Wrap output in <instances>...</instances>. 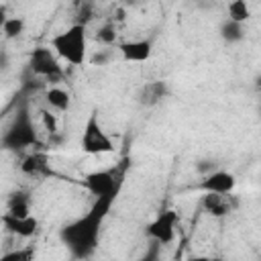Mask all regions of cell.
<instances>
[{
  "mask_svg": "<svg viewBox=\"0 0 261 261\" xmlns=\"http://www.w3.org/2000/svg\"><path fill=\"white\" fill-rule=\"evenodd\" d=\"M116 196L118 194H106V196L96 198L84 216H80L59 228L61 243L67 247V251L75 259H88L96 251L98 239H100V228H102L106 216L110 214V208H112Z\"/></svg>",
  "mask_w": 261,
  "mask_h": 261,
  "instance_id": "cell-1",
  "label": "cell"
},
{
  "mask_svg": "<svg viewBox=\"0 0 261 261\" xmlns=\"http://www.w3.org/2000/svg\"><path fill=\"white\" fill-rule=\"evenodd\" d=\"M0 145L6 151H22V149L39 145V135H37L33 116H31V110L27 104L16 108L10 124L6 126L4 135L0 139Z\"/></svg>",
  "mask_w": 261,
  "mask_h": 261,
  "instance_id": "cell-2",
  "label": "cell"
},
{
  "mask_svg": "<svg viewBox=\"0 0 261 261\" xmlns=\"http://www.w3.org/2000/svg\"><path fill=\"white\" fill-rule=\"evenodd\" d=\"M86 27L71 24L63 33L55 35L51 39V49L55 55L65 59L69 65H82L86 61Z\"/></svg>",
  "mask_w": 261,
  "mask_h": 261,
  "instance_id": "cell-3",
  "label": "cell"
},
{
  "mask_svg": "<svg viewBox=\"0 0 261 261\" xmlns=\"http://www.w3.org/2000/svg\"><path fill=\"white\" fill-rule=\"evenodd\" d=\"M126 167H128V161L124 159L114 167L90 171L84 177V188L96 198L106 196V194H118L122 179H124V173H126Z\"/></svg>",
  "mask_w": 261,
  "mask_h": 261,
  "instance_id": "cell-4",
  "label": "cell"
},
{
  "mask_svg": "<svg viewBox=\"0 0 261 261\" xmlns=\"http://www.w3.org/2000/svg\"><path fill=\"white\" fill-rule=\"evenodd\" d=\"M29 69L33 75L43 77L49 84H59L63 80V69L57 61V55L53 53L51 47H45V45H39L31 51Z\"/></svg>",
  "mask_w": 261,
  "mask_h": 261,
  "instance_id": "cell-5",
  "label": "cell"
},
{
  "mask_svg": "<svg viewBox=\"0 0 261 261\" xmlns=\"http://www.w3.org/2000/svg\"><path fill=\"white\" fill-rule=\"evenodd\" d=\"M82 151L90 153V155H102V153L114 151V143L104 133V128H102V124L98 120V112L96 110L86 120L84 135H82Z\"/></svg>",
  "mask_w": 261,
  "mask_h": 261,
  "instance_id": "cell-6",
  "label": "cell"
},
{
  "mask_svg": "<svg viewBox=\"0 0 261 261\" xmlns=\"http://www.w3.org/2000/svg\"><path fill=\"white\" fill-rule=\"evenodd\" d=\"M175 224H177V214L175 210H163L159 212L149 224H147V234L151 237L153 243L169 245L175 239Z\"/></svg>",
  "mask_w": 261,
  "mask_h": 261,
  "instance_id": "cell-7",
  "label": "cell"
},
{
  "mask_svg": "<svg viewBox=\"0 0 261 261\" xmlns=\"http://www.w3.org/2000/svg\"><path fill=\"white\" fill-rule=\"evenodd\" d=\"M237 186V179L232 173L216 169L208 175H204V179L198 184V190H202L204 194H230Z\"/></svg>",
  "mask_w": 261,
  "mask_h": 261,
  "instance_id": "cell-8",
  "label": "cell"
},
{
  "mask_svg": "<svg viewBox=\"0 0 261 261\" xmlns=\"http://www.w3.org/2000/svg\"><path fill=\"white\" fill-rule=\"evenodd\" d=\"M120 57L128 63H143L153 53V43L149 39H137V41H124L118 45Z\"/></svg>",
  "mask_w": 261,
  "mask_h": 261,
  "instance_id": "cell-9",
  "label": "cell"
},
{
  "mask_svg": "<svg viewBox=\"0 0 261 261\" xmlns=\"http://www.w3.org/2000/svg\"><path fill=\"white\" fill-rule=\"evenodd\" d=\"M169 96V88H167V82H161V80H155V82H147L139 88L137 92V102L145 108H151V106H157L159 102H163L165 98Z\"/></svg>",
  "mask_w": 261,
  "mask_h": 261,
  "instance_id": "cell-10",
  "label": "cell"
},
{
  "mask_svg": "<svg viewBox=\"0 0 261 261\" xmlns=\"http://www.w3.org/2000/svg\"><path fill=\"white\" fill-rule=\"evenodd\" d=\"M234 206H237V200L230 194H204L202 196V208L214 218L228 216Z\"/></svg>",
  "mask_w": 261,
  "mask_h": 261,
  "instance_id": "cell-11",
  "label": "cell"
},
{
  "mask_svg": "<svg viewBox=\"0 0 261 261\" xmlns=\"http://www.w3.org/2000/svg\"><path fill=\"white\" fill-rule=\"evenodd\" d=\"M0 220H2L6 232L16 234V237H22V239L33 237V234L37 232V228H39V222H37V218H35L33 214L27 216V218H14V216H10V214L4 212V214L0 216Z\"/></svg>",
  "mask_w": 261,
  "mask_h": 261,
  "instance_id": "cell-12",
  "label": "cell"
},
{
  "mask_svg": "<svg viewBox=\"0 0 261 261\" xmlns=\"http://www.w3.org/2000/svg\"><path fill=\"white\" fill-rule=\"evenodd\" d=\"M20 171L24 175H31V177H43V175H49L51 173V167H49V157L45 151H33L29 153L22 161H20Z\"/></svg>",
  "mask_w": 261,
  "mask_h": 261,
  "instance_id": "cell-13",
  "label": "cell"
},
{
  "mask_svg": "<svg viewBox=\"0 0 261 261\" xmlns=\"http://www.w3.org/2000/svg\"><path fill=\"white\" fill-rule=\"evenodd\" d=\"M6 214L14 216V218H27L31 216V200H29V194L18 190V192H12L10 198H8V210Z\"/></svg>",
  "mask_w": 261,
  "mask_h": 261,
  "instance_id": "cell-14",
  "label": "cell"
},
{
  "mask_svg": "<svg viewBox=\"0 0 261 261\" xmlns=\"http://www.w3.org/2000/svg\"><path fill=\"white\" fill-rule=\"evenodd\" d=\"M45 100H47V104H49L53 110H59V112L69 110V104H71V96H69V92L63 90V88H57V86H53V88L47 90Z\"/></svg>",
  "mask_w": 261,
  "mask_h": 261,
  "instance_id": "cell-15",
  "label": "cell"
},
{
  "mask_svg": "<svg viewBox=\"0 0 261 261\" xmlns=\"http://www.w3.org/2000/svg\"><path fill=\"white\" fill-rule=\"evenodd\" d=\"M218 33H220L224 43L232 45V43H239V41L245 39V24H239V22H232V20L226 18V20H222Z\"/></svg>",
  "mask_w": 261,
  "mask_h": 261,
  "instance_id": "cell-16",
  "label": "cell"
},
{
  "mask_svg": "<svg viewBox=\"0 0 261 261\" xmlns=\"http://www.w3.org/2000/svg\"><path fill=\"white\" fill-rule=\"evenodd\" d=\"M249 18H251V10H249V4L245 0H232L228 4V20L245 24Z\"/></svg>",
  "mask_w": 261,
  "mask_h": 261,
  "instance_id": "cell-17",
  "label": "cell"
},
{
  "mask_svg": "<svg viewBox=\"0 0 261 261\" xmlns=\"http://www.w3.org/2000/svg\"><path fill=\"white\" fill-rule=\"evenodd\" d=\"M22 31H24V18L20 16H8L2 27V33L6 39H16L22 35Z\"/></svg>",
  "mask_w": 261,
  "mask_h": 261,
  "instance_id": "cell-18",
  "label": "cell"
},
{
  "mask_svg": "<svg viewBox=\"0 0 261 261\" xmlns=\"http://www.w3.org/2000/svg\"><path fill=\"white\" fill-rule=\"evenodd\" d=\"M94 18V4L92 2H80L75 8V22L80 27H88V22Z\"/></svg>",
  "mask_w": 261,
  "mask_h": 261,
  "instance_id": "cell-19",
  "label": "cell"
},
{
  "mask_svg": "<svg viewBox=\"0 0 261 261\" xmlns=\"http://www.w3.org/2000/svg\"><path fill=\"white\" fill-rule=\"evenodd\" d=\"M96 41L102 43V45H114V41H116V27L112 22L102 24L98 29V33H96Z\"/></svg>",
  "mask_w": 261,
  "mask_h": 261,
  "instance_id": "cell-20",
  "label": "cell"
},
{
  "mask_svg": "<svg viewBox=\"0 0 261 261\" xmlns=\"http://www.w3.org/2000/svg\"><path fill=\"white\" fill-rule=\"evenodd\" d=\"M33 255L35 251L29 247V249H14V251H8L0 257V261H33Z\"/></svg>",
  "mask_w": 261,
  "mask_h": 261,
  "instance_id": "cell-21",
  "label": "cell"
},
{
  "mask_svg": "<svg viewBox=\"0 0 261 261\" xmlns=\"http://www.w3.org/2000/svg\"><path fill=\"white\" fill-rule=\"evenodd\" d=\"M41 120H43V126L49 135H55L57 133V116L49 110H41Z\"/></svg>",
  "mask_w": 261,
  "mask_h": 261,
  "instance_id": "cell-22",
  "label": "cell"
},
{
  "mask_svg": "<svg viewBox=\"0 0 261 261\" xmlns=\"http://www.w3.org/2000/svg\"><path fill=\"white\" fill-rule=\"evenodd\" d=\"M196 169H198L200 173L208 175V173L216 171V163H214L212 159H204V161H198V163H196Z\"/></svg>",
  "mask_w": 261,
  "mask_h": 261,
  "instance_id": "cell-23",
  "label": "cell"
},
{
  "mask_svg": "<svg viewBox=\"0 0 261 261\" xmlns=\"http://www.w3.org/2000/svg\"><path fill=\"white\" fill-rule=\"evenodd\" d=\"M137 261H159V245L153 243V247H151L141 259H137Z\"/></svg>",
  "mask_w": 261,
  "mask_h": 261,
  "instance_id": "cell-24",
  "label": "cell"
},
{
  "mask_svg": "<svg viewBox=\"0 0 261 261\" xmlns=\"http://www.w3.org/2000/svg\"><path fill=\"white\" fill-rule=\"evenodd\" d=\"M108 61V53H104V51H100V53H96L94 57H92V63H98V65H102V63H106Z\"/></svg>",
  "mask_w": 261,
  "mask_h": 261,
  "instance_id": "cell-25",
  "label": "cell"
},
{
  "mask_svg": "<svg viewBox=\"0 0 261 261\" xmlns=\"http://www.w3.org/2000/svg\"><path fill=\"white\" fill-rule=\"evenodd\" d=\"M6 6H0V31H2V27H4V22H6Z\"/></svg>",
  "mask_w": 261,
  "mask_h": 261,
  "instance_id": "cell-26",
  "label": "cell"
},
{
  "mask_svg": "<svg viewBox=\"0 0 261 261\" xmlns=\"http://www.w3.org/2000/svg\"><path fill=\"white\" fill-rule=\"evenodd\" d=\"M186 261H210V257H204V255H196V257H188Z\"/></svg>",
  "mask_w": 261,
  "mask_h": 261,
  "instance_id": "cell-27",
  "label": "cell"
},
{
  "mask_svg": "<svg viewBox=\"0 0 261 261\" xmlns=\"http://www.w3.org/2000/svg\"><path fill=\"white\" fill-rule=\"evenodd\" d=\"M6 63H8V61H6V53H4V51H0V69H4V67H6Z\"/></svg>",
  "mask_w": 261,
  "mask_h": 261,
  "instance_id": "cell-28",
  "label": "cell"
},
{
  "mask_svg": "<svg viewBox=\"0 0 261 261\" xmlns=\"http://www.w3.org/2000/svg\"><path fill=\"white\" fill-rule=\"evenodd\" d=\"M114 18H116V20H124V10H122V8H118V10H116V16H114Z\"/></svg>",
  "mask_w": 261,
  "mask_h": 261,
  "instance_id": "cell-29",
  "label": "cell"
},
{
  "mask_svg": "<svg viewBox=\"0 0 261 261\" xmlns=\"http://www.w3.org/2000/svg\"><path fill=\"white\" fill-rule=\"evenodd\" d=\"M210 261H224V259H220V257H210Z\"/></svg>",
  "mask_w": 261,
  "mask_h": 261,
  "instance_id": "cell-30",
  "label": "cell"
}]
</instances>
